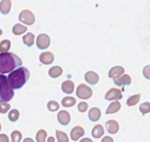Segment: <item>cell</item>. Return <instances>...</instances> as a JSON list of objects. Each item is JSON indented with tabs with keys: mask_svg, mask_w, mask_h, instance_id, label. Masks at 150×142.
<instances>
[{
	"mask_svg": "<svg viewBox=\"0 0 150 142\" xmlns=\"http://www.w3.org/2000/svg\"><path fill=\"white\" fill-rule=\"evenodd\" d=\"M30 77L29 70L26 67H20L10 72L7 76V82L13 89H20L26 84Z\"/></svg>",
	"mask_w": 150,
	"mask_h": 142,
	"instance_id": "1",
	"label": "cell"
},
{
	"mask_svg": "<svg viewBox=\"0 0 150 142\" xmlns=\"http://www.w3.org/2000/svg\"><path fill=\"white\" fill-rule=\"evenodd\" d=\"M21 59L13 53L4 52L0 54V74L12 72L22 64Z\"/></svg>",
	"mask_w": 150,
	"mask_h": 142,
	"instance_id": "2",
	"label": "cell"
},
{
	"mask_svg": "<svg viewBox=\"0 0 150 142\" xmlns=\"http://www.w3.org/2000/svg\"><path fill=\"white\" fill-rule=\"evenodd\" d=\"M14 95V91L8 84L7 76L0 74V102H9Z\"/></svg>",
	"mask_w": 150,
	"mask_h": 142,
	"instance_id": "3",
	"label": "cell"
},
{
	"mask_svg": "<svg viewBox=\"0 0 150 142\" xmlns=\"http://www.w3.org/2000/svg\"><path fill=\"white\" fill-rule=\"evenodd\" d=\"M92 89L86 84H79L76 89V95L79 98L82 100H87L92 96Z\"/></svg>",
	"mask_w": 150,
	"mask_h": 142,
	"instance_id": "4",
	"label": "cell"
},
{
	"mask_svg": "<svg viewBox=\"0 0 150 142\" xmlns=\"http://www.w3.org/2000/svg\"><path fill=\"white\" fill-rule=\"evenodd\" d=\"M18 19L21 22L24 24L31 26L34 24L35 21V17L34 13L29 10H23L20 13Z\"/></svg>",
	"mask_w": 150,
	"mask_h": 142,
	"instance_id": "5",
	"label": "cell"
},
{
	"mask_svg": "<svg viewBox=\"0 0 150 142\" xmlns=\"http://www.w3.org/2000/svg\"><path fill=\"white\" fill-rule=\"evenodd\" d=\"M50 44H51V39L48 35L40 34V35H38L36 40V45L39 49H47L50 46Z\"/></svg>",
	"mask_w": 150,
	"mask_h": 142,
	"instance_id": "6",
	"label": "cell"
},
{
	"mask_svg": "<svg viewBox=\"0 0 150 142\" xmlns=\"http://www.w3.org/2000/svg\"><path fill=\"white\" fill-rule=\"evenodd\" d=\"M122 98V91L117 88H111L107 92L105 95V99L106 100H118Z\"/></svg>",
	"mask_w": 150,
	"mask_h": 142,
	"instance_id": "7",
	"label": "cell"
},
{
	"mask_svg": "<svg viewBox=\"0 0 150 142\" xmlns=\"http://www.w3.org/2000/svg\"><path fill=\"white\" fill-rule=\"evenodd\" d=\"M84 79L86 83L92 86H95L99 82V76L97 73L94 71H88L86 72L84 76Z\"/></svg>",
	"mask_w": 150,
	"mask_h": 142,
	"instance_id": "8",
	"label": "cell"
},
{
	"mask_svg": "<svg viewBox=\"0 0 150 142\" xmlns=\"http://www.w3.org/2000/svg\"><path fill=\"white\" fill-rule=\"evenodd\" d=\"M114 83L116 86H130L131 84V78L129 75H122L120 77L114 79Z\"/></svg>",
	"mask_w": 150,
	"mask_h": 142,
	"instance_id": "9",
	"label": "cell"
},
{
	"mask_svg": "<svg viewBox=\"0 0 150 142\" xmlns=\"http://www.w3.org/2000/svg\"><path fill=\"white\" fill-rule=\"evenodd\" d=\"M59 122L63 126H67L70 122V115L67 111H60L57 114Z\"/></svg>",
	"mask_w": 150,
	"mask_h": 142,
	"instance_id": "10",
	"label": "cell"
},
{
	"mask_svg": "<svg viewBox=\"0 0 150 142\" xmlns=\"http://www.w3.org/2000/svg\"><path fill=\"white\" fill-rule=\"evenodd\" d=\"M40 61L42 62L43 64H51L54 62V55L51 52L49 51H46V52H43L40 55Z\"/></svg>",
	"mask_w": 150,
	"mask_h": 142,
	"instance_id": "11",
	"label": "cell"
},
{
	"mask_svg": "<svg viewBox=\"0 0 150 142\" xmlns=\"http://www.w3.org/2000/svg\"><path fill=\"white\" fill-rule=\"evenodd\" d=\"M84 130L81 126H76V127H73L72 129L71 132H70V138L74 141H77L81 137L84 135Z\"/></svg>",
	"mask_w": 150,
	"mask_h": 142,
	"instance_id": "12",
	"label": "cell"
},
{
	"mask_svg": "<svg viewBox=\"0 0 150 142\" xmlns=\"http://www.w3.org/2000/svg\"><path fill=\"white\" fill-rule=\"evenodd\" d=\"M124 67H122V66H115V67H113L109 70V72H108V77L113 79L117 78L121 76L122 74H124Z\"/></svg>",
	"mask_w": 150,
	"mask_h": 142,
	"instance_id": "13",
	"label": "cell"
},
{
	"mask_svg": "<svg viewBox=\"0 0 150 142\" xmlns=\"http://www.w3.org/2000/svg\"><path fill=\"white\" fill-rule=\"evenodd\" d=\"M105 127L107 129V131L111 134H115L118 133L119 129H120V125L118 122L115 120H108L105 123Z\"/></svg>",
	"mask_w": 150,
	"mask_h": 142,
	"instance_id": "14",
	"label": "cell"
},
{
	"mask_svg": "<svg viewBox=\"0 0 150 142\" xmlns=\"http://www.w3.org/2000/svg\"><path fill=\"white\" fill-rule=\"evenodd\" d=\"M88 116H89V119H90V121L93 122H98L101 117L100 109L97 107L92 108L89 110Z\"/></svg>",
	"mask_w": 150,
	"mask_h": 142,
	"instance_id": "15",
	"label": "cell"
},
{
	"mask_svg": "<svg viewBox=\"0 0 150 142\" xmlns=\"http://www.w3.org/2000/svg\"><path fill=\"white\" fill-rule=\"evenodd\" d=\"M11 10V0H1L0 2V12L3 15H7Z\"/></svg>",
	"mask_w": 150,
	"mask_h": 142,
	"instance_id": "16",
	"label": "cell"
},
{
	"mask_svg": "<svg viewBox=\"0 0 150 142\" xmlns=\"http://www.w3.org/2000/svg\"><path fill=\"white\" fill-rule=\"evenodd\" d=\"M121 108V103L119 101L116 100L114 102H111L109 105H108V108H107L105 114H115V113L118 112Z\"/></svg>",
	"mask_w": 150,
	"mask_h": 142,
	"instance_id": "17",
	"label": "cell"
},
{
	"mask_svg": "<svg viewBox=\"0 0 150 142\" xmlns=\"http://www.w3.org/2000/svg\"><path fill=\"white\" fill-rule=\"evenodd\" d=\"M62 89L66 94H72L74 91V83L72 81H65L62 83Z\"/></svg>",
	"mask_w": 150,
	"mask_h": 142,
	"instance_id": "18",
	"label": "cell"
},
{
	"mask_svg": "<svg viewBox=\"0 0 150 142\" xmlns=\"http://www.w3.org/2000/svg\"><path fill=\"white\" fill-rule=\"evenodd\" d=\"M104 128L101 124H97L92 130V136L95 138H100L104 135Z\"/></svg>",
	"mask_w": 150,
	"mask_h": 142,
	"instance_id": "19",
	"label": "cell"
},
{
	"mask_svg": "<svg viewBox=\"0 0 150 142\" xmlns=\"http://www.w3.org/2000/svg\"><path fill=\"white\" fill-rule=\"evenodd\" d=\"M62 68L61 67H59V66H54V67L50 68L49 70H48L49 76L52 78H56L59 77L62 74Z\"/></svg>",
	"mask_w": 150,
	"mask_h": 142,
	"instance_id": "20",
	"label": "cell"
},
{
	"mask_svg": "<svg viewBox=\"0 0 150 142\" xmlns=\"http://www.w3.org/2000/svg\"><path fill=\"white\" fill-rule=\"evenodd\" d=\"M23 42L26 46L32 47L35 43V35L34 34L29 32L23 37Z\"/></svg>",
	"mask_w": 150,
	"mask_h": 142,
	"instance_id": "21",
	"label": "cell"
},
{
	"mask_svg": "<svg viewBox=\"0 0 150 142\" xmlns=\"http://www.w3.org/2000/svg\"><path fill=\"white\" fill-rule=\"evenodd\" d=\"M13 33L15 35H21L27 31V27L21 23H16L13 27Z\"/></svg>",
	"mask_w": 150,
	"mask_h": 142,
	"instance_id": "22",
	"label": "cell"
},
{
	"mask_svg": "<svg viewBox=\"0 0 150 142\" xmlns=\"http://www.w3.org/2000/svg\"><path fill=\"white\" fill-rule=\"evenodd\" d=\"M76 100L73 97H65L62 100V105L65 108H70L75 105Z\"/></svg>",
	"mask_w": 150,
	"mask_h": 142,
	"instance_id": "23",
	"label": "cell"
},
{
	"mask_svg": "<svg viewBox=\"0 0 150 142\" xmlns=\"http://www.w3.org/2000/svg\"><path fill=\"white\" fill-rule=\"evenodd\" d=\"M141 98V94H137V95H134L133 96L130 97L127 99V105L128 106H133V105H136L138 102H139Z\"/></svg>",
	"mask_w": 150,
	"mask_h": 142,
	"instance_id": "24",
	"label": "cell"
},
{
	"mask_svg": "<svg viewBox=\"0 0 150 142\" xmlns=\"http://www.w3.org/2000/svg\"><path fill=\"white\" fill-rule=\"evenodd\" d=\"M11 42L8 40H4L0 42V52H7L10 50Z\"/></svg>",
	"mask_w": 150,
	"mask_h": 142,
	"instance_id": "25",
	"label": "cell"
},
{
	"mask_svg": "<svg viewBox=\"0 0 150 142\" xmlns=\"http://www.w3.org/2000/svg\"><path fill=\"white\" fill-rule=\"evenodd\" d=\"M19 115H20V113L17 109H13L8 114V119H10V121L15 122L18 121L19 118Z\"/></svg>",
	"mask_w": 150,
	"mask_h": 142,
	"instance_id": "26",
	"label": "cell"
},
{
	"mask_svg": "<svg viewBox=\"0 0 150 142\" xmlns=\"http://www.w3.org/2000/svg\"><path fill=\"white\" fill-rule=\"evenodd\" d=\"M56 133H57L56 134H57V141H58L59 142H68L69 141V138L65 133H64V132L62 131H60V130H57Z\"/></svg>",
	"mask_w": 150,
	"mask_h": 142,
	"instance_id": "27",
	"label": "cell"
},
{
	"mask_svg": "<svg viewBox=\"0 0 150 142\" xmlns=\"http://www.w3.org/2000/svg\"><path fill=\"white\" fill-rule=\"evenodd\" d=\"M47 137V133L45 130L41 129L37 133L36 140L38 142H45Z\"/></svg>",
	"mask_w": 150,
	"mask_h": 142,
	"instance_id": "28",
	"label": "cell"
},
{
	"mask_svg": "<svg viewBox=\"0 0 150 142\" xmlns=\"http://www.w3.org/2000/svg\"><path fill=\"white\" fill-rule=\"evenodd\" d=\"M47 108H48V111L54 112L59 108V104L55 100H50L47 104Z\"/></svg>",
	"mask_w": 150,
	"mask_h": 142,
	"instance_id": "29",
	"label": "cell"
},
{
	"mask_svg": "<svg viewBox=\"0 0 150 142\" xmlns=\"http://www.w3.org/2000/svg\"><path fill=\"white\" fill-rule=\"evenodd\" d=\"M139 109H140V111L142 113L143 115H145L146 114L149 113L150 112V102H146L141 104L140 106H139Z\"/></svg>",
	"mask_w": 150,
	"mask_h": 142,
	"instance_id": "30",
	"label": "cell"
},
{
	"mask_svg": "<svg viewBox=\"0 0 150 142\" xmlns=\"http://www.w3.org/2000/svg\"><path fill=\"white\" fill-rule=\"evenodd\" d=\"M11 138L13 142H19L21 141L22 134L18 130H14L11 133Z\"/></svg>",
	"mask_w": 150,
	"mask_h": 142,
	"instance_id": "31",
	"label": "cell"
},
{
	"mask_svg": "<svg viewBox=\"0 0 150 142\" xmlns=\"http://www.w3.org/2000/svg\"><path fill=\"white\" fill-rule=\"evenodd\" d=\"M10 105L5 102H0V113L1 114H5L10 110Z\"/></svg>",
	"mask_w": 150,
	"mask_h": 142,
	"instance_id": "32",
	"label": "cell"
},
{
	"mask_svg": "<svg viewBox=\"0 0 150 142\" xmlns=\"http://www.w3.org/2000/svg\"><path fill=\"white\" fill-rule=\"evenodd\" d=\"M88 107H89L88 103H86V102H81L78 105V109H79V111H80V112L83 113L85 112V111H86Z\"/></svg>",
	"mask_w": 150,
	"mask_h": 142,
	"instance_id": "33",
	"label": "cell"
},
{
	"mask_svg": "<svg viewBox=\"0 0 150 142\" xmlns=\"http://www.w3.org/2000/svg\"><path fill=\"white\" fill-rule=\"evenodd\" d=\"M143 75L146 79L150 80V65L145 66L143 69Z\"/></svg>",
	"mask_w": 150,
	"mask_h": 142,
	"instance_id": "34",
	"label": "cell"
},
{
	"mask_svg": "<svg viewBox=\"0 0 150 142\" xmlns=\"http://www.w3.org/2000/svg\"><path fill=\"white\" fill-rule=\"evenodd\" d=\"M9 138L8 136L5 134L0 135V142H8Z\"/></svg>",
	"mask_w": 150,
	"mask_h": 142,
	"instance_id": "35",
	"label": "cell"
},
{
	"mask_svg": "<svg viewBox=\"0 0 150 142\" xmlns=\"http://www.w3.org/2000/svg\"><path fill=\"white\" fill-rule=\"evenodd\" d=\"M102 141L103 142V141H111L112 142V141H114V140L112 139V138L109 137V136H105V137L103 139Z\"/></svg>",
	"mask_w": 150,
	"mask_h": 142,
	"instance_id": "36",
	"label": "cell"
},
{
	"mask_svg": "<svg viewBox=\"0 0 150 142\" xmlns=\"http://www.w3.org/2000/svg\"><path fill=\"white\" fill-rule=\"evenodd\" d=\"M49 138L50 139H48V141H54V138H53V137H50Z\"/></svg>",
	"mask_w": 150,
	"mask_h": 142,
	"instance_id": "37",
	"label": "cell"
},
{
	"mask_svg": "<svg viewBox=\"0 0 150 142\" xmlns=\"http://www.w3.org/2000/svg\"><path fill=\"white\" fill-rule=\"evenodd\" d=\"M2 33H3V32H2V30H1V29H0V36H1V35H2Z\"/></svg>",
	"mask_w": 150,
	"mask_h": 142,
	"instance_id": "38",
	"label": "cell"
},
{
	"mask_svg": "<svg viewBox=\"0 0 150 142\" xmlns=\"http://www.w3.org/2000/svg\"><path fill=\"white\" fill-rule=\"evenodd\" d=\"M1 124H0V130H1Z\"/></svg>",
	"mask_w": 150,
	"mask_h": 142,
	"instance_id": "39",
	"label": "cell"
}]
</instances>
